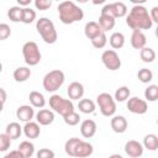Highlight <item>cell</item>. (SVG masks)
I'll return each mask as SVG.
<instances>
[{
	"label": "cell",
	"mask_w": 158,
	"mask_h": 158,
	"mask_svg": "<svg viewBox=\"0 0 158 158\" xmlns=\"http://www.w3.org/2000/svg\"><path fill=\"white\" fill-rule=\"evenodd\" d=\"M64 79H65V77H64V73L62 70L53 69V70L48 72L44 75L43 81H42L43 89L46 91H48V93H54V91H57L63 85Z\"/></svg>",
	"instance_id": "277c9868"
},
{
	"label": "cell",
	"mask_w": 158,
	"mask_h": 158,
	"mask_svg": "<svg viewBox=\"0 0 158 158\" xmlns=\"http://www.w3.org/2000/svg\"><path fill=\"white\" fill-rule=\"evenodd\" d=\"M63 120H64V122H65L67 125H69V126H75V125L79 123L80 116H79V114H77L75 111H73V112H70V114L63 116Z\"/></svg>",
	"instance_id": "8d00e7d4"
},
{
	"label": "cell",
	"mask_w": 158,
	"mask_h": 158,
	"mask_svg": "<svg viewBox=\"0 0 158 158\" xmlns=\"http://www.w3.org/2000/svg\"><path fill=\"white\" fill-rule=\"evenodd\" d=\"M127 6L122 2V1H117V2H111V4H105L101 9V14L105 15H110L114 19L117 17H123L127 15Z\"/></svg>",
	"instance_id": "ba28073f"
},
{
	"label": "cell",
	"mask_w": 158,
	"mask_h": 158,
	"mask_svg": "<svg viewBox=\"0 0 158 158\" xmlns=\"http://www.w3.org/2000/svg\"><path fill=\"white\" fill-rule=\"evenodd\" d=\"M80 142V138H77V137H72L69 138L65 144H64V151L65 153L69 156V157H74V149L77 147V144Z\"/></svg>",
	"instance_id": "d6a6232c"
},
{
	"label": "cell",
	"mask_w": 158,
	"mask_h": 158,
	"mask_svg": "<svg viewBox=\"0 0 158 158\" xmlns=\"http://www.w3.org/2000/svg\"><path fill=\"white\" fill-rule=\"evenodd\" d=\"M6 98H7V94H6V91L2 89V88H0V102H5L6 101Z\"/></svg>",
	"instance_id": "ee69618b"
},
{
	"label": "cell",
	"mask_w": 158,
	"mask_h": 158,
	"mask_svg": "<svg viewBox=\"0 0 158 158\" xmlns=\"http://www.w3.org/2000/svg\"><path fill=\"white\" fill-rule=\"evenodd\" d=\"M149 17H151L152 22H156V23H158V7H157V6L152 7V10H151V14H149Z\"/></svg>",
	"instance_id": "7bdbcfd3"
},
{
	"label": "cell",
	"mask_w": 158,
	"mask_h": 158,
	"mask_svg": "<svg viewBox=\"0 0 158 158\" xmlns=\"http://www.w3.org/2000/svg\"><path fill=\"white\" fill-rule=\"evenodd\" d=\"M16 116H17V118L20 120V121H22V122H30L32 118H33V116H35V110H33V107L32 106H30V105H21V106H19L17 107V110H16Z\"/></svg>",
	"instance_id": "4fadbf2b"
},
{
	"label": "cell",
	"mask_w": 158,
	"mask_h": 158,
	"mask_svg": "<svg viewBox=\"0 0 158 158\" xmlns=\"http://www.w3.org/2000/svg\"><path fill=\"white\" fill-rule=\"evenodd\" d=\"M107 43V37L105 35V32H101L99 36H96L94 40H91V44L94 48L96 49H100V48H104Z\"/></svg>",
	"instance_id": "d590c367"
},
{
	"label": "cell",
	"mask_w": 158,
	"mask_h": 158,
	"mask_svg": "<svg viewBox=\"0 0 158 158\" xmlns=\"http://www.w3.org/2000/svg\"><path fill=\"white\" fill-rule=\"evenodd\" d=\"M101 62L109 70H117L121 67V59L114 49H106L101 54Z\"/></svg>",
	"instance_id": "9c48e42d"
},
{
	"label": "cell",
	"mask_w": 158,
	"mask_h": 158,
	"mask_svg": "<svg viewBox=\"0 0 158 158\" xmlns=\"http://www.w3.org/2000/svg\"><path fill=\"white\" fill-rule=\"evenodd\" d=\"M11 35V28L7 23H0V41L7 40Z\"/></svg>",
	"instance_id": "f35d334b"
},
{
	"label": "cell",
	"mask_w": 158,
	"mask_h": 158,
	"mask_svg": "<svg viewBox=\"0 0 158 158\" xmlns=\"http://www.w3.org/2000/svg\"><path fill=\"white\" fill-rule=\"evenodd\" d=\"M49 106H51V109H53L54 112L59 114L60 116H65L74 111L73 101L69 99H64L57 94H53L49 98Z\"/></svg>",
	"instance_id": "5b68a950"
},
{
	"label": "cell",
	"mask_w": 158,
	"mask_h": 158,
	"mask_svg": "<svg viewBox=\"0 0 158 158\" xmlns=\"http://www.w3.org/2000/svg\"><path fill=\"white\" fill-rule=\"evenodd\" d=\"M22 56H23V59H25L26 64L30 65V67L37 65L41 62V58H42L40 48H38L37 43L33 42V41H28L22 46Z\"/></svg>",
	"instance_id": "8992f818"
},
{
	"label": "cell",
	"mask_w": 158,
	"mask_h": 158,
	"mask_svg": "<svg viewBox=\"0 0 158 158\" xmlns=\"http://www.w3.org/2000/svg\"><path fill=\"white\" fill-rule=\"evenodd\" d=\"M78 109L83 114H93L95 111V102L90 99H81L78 102Z\"/></svg>",
	"instance_id": "484cf974"
},
{
	"label": "cell",
	"mask_w": 158,
	"mask_h": 158,
	"mask_svg": "<svg viewBox=\"0 0 158 158\" xmlns=\"http://www.w3.org/2000/svg\"><path fill=\"white\" fill-rule=\"evenodd\" d=\"M17 2H19V6L21 7V6H27V5H30V4H31V0H17Z\"/></svg>",
	"instance_id": "f6af8a7d"
},
{
	"label": "cell",
	"mask_w": 158,
	"mask_h": 158,
	"mask_svg": "<svg viewBox=\"0 0 158 158\" xmlns=\"http://www.w3.org/2000/svg\"><path fill=\"white\" fill-rule=\"evenodd\" d=\"M11 139L6 133H0V152H5L10 148Z\"/></svg>",
	"instance_id": "74e56055"
},
{
	"label": "cell",
	"mask_w": 158,
	"mask_h": 158,
	"mask_svg": "<svg viewBox=\"0 0 158 158\" xmlns=\"http://www.w3.org/2000/svg\"><path fill=\"white\" fill-rule=\"evenodd\" d=\"M109 158H123L121 154H111Z\"/></svg>",
	"instance_id": "bcb514c9"
},
{
	"label": "cell",
	"mask_w": 158,
	"mask_h": 158,
	"mask_svg": "<svg viewBox=\"0 0 158 158\" xmlns=\"http://www.w3.org/2000/svg\"><path fill=\"white\" fill-rule=\"evenodd\" d=\"M126 23L132 31H142V30H149L153 25L148 10L143 5H135L127 17H126Z\"/></svg>",
	"instance_id": "6da1fadb"
},
{
	"label": "cell",
	"mask_w": 158,
	"mask_h": 158,
	"mask_svg": "<svg viewBox=\"0 0 158 158\" xmlns=\"http://www.w3.org/2000/svg\"><path fill=\"white\" fill-rule=\"evenodd\" d=\"M15 81L17 83H23L26 81L30 77H31V69L27 68V67H19L14 70V74H12Z\"/></svg>",
	"instance_id": "7402d4cb"
},
{
	"label": "cell",
	"mask_w": 158,
	"mask_h": 158,
	"mask_svg": "<svg viewBox=\"0 0 158 158\" xmlns=\"http://www.w3.org/2000/svg\"><path fill=\"white\" fill-rule=\"evenodd\" d=\"M36 30L46 43L48 44L56 43L58 35L52 20H49L48 17H40L36 22Z\"/></svg>",
	"instance_id": "3957f363"
},
{
	"label": "cell",
	"mask_w": 158,
	"mask_h": 158,
	"mask_svg": "<svg viewBox=\"0 0 158 158\" xmlns=\"http://www.w3.org/2000/svg\"><path fill=\"white\" fill-rule=\"evenodd\" d=\"M22 132L23 135L30 138V139H33V138H37L41 133V128H40V125L37 122H33V121H30V122H26L25 126L22 127Z\"/></svg>",
	"instance_id": "d6986e66"
},
{
	"label": "cell",
	"mask_w": 158,
	"mask_h": 158,
	"mask_svg": "<svg viewBox=\"0 0 158 158\" xmlns=\"http://www.w3.org/2000/svg\"><path fill=\"white\" fill-rule=\"evenodd\" d=\"M143 148L148 151H156L158 148V137L154 133H148L143 138Z\"/></svg>",
	"instance_id": "4316f807"
},
{
	"label": "cell",
	"mask_w": 158,
	"mask_h": 158,
	"mask_svg": "<svg viewBox=\"0 0 158 158\" xmlns=\"http://www.w3.org/2000/svg\"><path fill=\"white\" fill-rule=\"evenodd\" d=\"M139 57H141L142 62H144V63H152L156 59V52H154V49H152L149 47H144V48H142L139 51Z\"/></svg>",
	"instance_id": "f546056e"
},
{
	"label": "cell",
	"mask_w": 158,
	"mask_h": 158,
	"mask_svg": "<svg viewBox=\"0 0 158 158\" xmlns=\"http://www.w3.org/2000/svg\"><path fill=\"white\" fill-rule=\"evenodd\" d=\"M35 6L37 10L44 11L52 6V1L51 0H35Z\"/></svg>",
	"instance_id": "ab89813d"
},
{
	"label": "cell",
	"mask_w": 158,
	"mask_h": 158,
	"mask_svg": "<svg viewBox=\"0 0 158 158\" xmlns=\"http://www.w3.org/2000/svg\"><path fill=\"white\" fill-rule=\"evenodd\" d=\"M96 104L100 109V112L106 117L114 116V114L116 112V101L109 93L99 94L96 96Z\"/></svg>",
	"instance_id": "52a82bcc"
},
{
	"label": "cell",
	"mask_w": 158,
	"mask_h": 158,
	"mask_svg": "<svg viewBox=\"0 0 158 158\" xmlns=\"http://www.w3.org/2000/svg\"><path fill=\"white\" fill-rule=\"evenodd\" d=\"M137 78H138V80L142 81V83H149V81L153 79V73H152V70L148 69V68H142V69L138 70Z\"/></svg>",
	"instance_id": "e575fe53"
},
{
	"label": "cell",
	"mask_w": 158,
	"mask_h": 158,
	"mask_svg": "<svg viewBox=\"0 0 158 158\" xmlns=\"http://www.w3.org/2000/svg\"><path fill=\"white\" fill-rule=\"evenodd\" d=\"M1 72H2V64L0 63V73H1Z\"/></svg>",
	"instance_id": "c3c4849f"
},
{
	"label": "cell",
	"mask_w": 158,
	"mask_h": 158,
	"mask_svg": "<svg viewBox=\"0 0 158 158\" xmlns=\"http://www.w3.org/2000/svg\"><path fill=\"white\" fill-rule=\"evenodd\" d=\"M5 133L9 136V138L12 141V139H17L21 133H22V127L20 126V123L17 122H10L7 126H6V131Z\"/></svg>",
	"instance_id": "cb8c5ba5"
},
{
	"label": "cell",
	"mask_w": 158,
	"mask_h": 158,
	"mask_svg": "<svg viewBox=\"0 0 158 158\" xmlns=\"http://www.w3.org/2000/svg\"><path fill=\"white\" fill-rule=\"evenodd\" d=\"M2 109H4V104H2V102H0V112L2 111Z\"/></svg>",
	"instance_id": "7dc6e473"
},
{
	"label": "cell",
	"mask_w": 158,
	"mask_h": 158,
	"mask_svg": "<svg viewBox=\"0 0 158 158\" xmlns=\"http://www.w3.org/2000/svg\"><path fill=\"white\" fill-rule=\"evenodd\" d=\"M130 95H131V91H130V89H128L127 86H120V88L115 91V98H114V100H116V101H118V102H122V101L127 100V99L130 98Z\"/></svg>",
	"instance_id": "4dcf8cb0"
},
{
	"label": "cell",
	"mask_w": 158,
	"mask_h": 158,
	"mask_svg": "<svg viewBox=\"0 0 158 158\" xmlns=\"http://www.w3.org/2000/svg\"><path fill=\"white\" fill-rule=\"evenodd\" d=\"M28 100L32 105V107H38V109H42L44 105H46V99L43 96V94H41L40 91H31L30 95H28Z\"/></svg>",
	"instance_id": "44dd1931"
},
{
	"label": "cell",
	"mask_w": 158,
	"mask_h": 158,
	"mask_svg": "<svg viewBox=\"0 0 158 158\" xmlns=\"http://www.w3.org/2000/svg\"><path fill=\"white\" fill-rule=\"evenodd\" d=\"M36 120L38 125L48 126L54 121V112L48 109H42L36 114Z\"/></svg>",
	"instance_id": "9a60e30c"
},
{
	"label": "cell",
	"mask_w": 158,
	"mask_h": 158,
	"mask_svg": "<svg viewBox=\"0 0 158 158\" xmlns=\"http://www.w3.org/2000/svg\"><path fill=\"white\" fill-rule=\"evenodd\" d=\"M58 14H59V20L64 25H72L74 22H79L84 17L83 10L77 6L73 1H62L58 7Z\"/></svg>",
	"instance_id": "7a4b0ae2"
},
{
	"label": "cell",
	"mask_w": 158,
	"mask_h": 158,
	"mask_svg": "<svg viewBox=\"0 0 158 158\" xmlns=\"http://www.w3.org/2000/svg\"><path fill=\"white\" fill-rule=\"evenodd\" d=\"M101 32H104V31L100 28L99 23L95 22V21H89V22H86L85 26H84V33H85V36H86L90 41L94 40L96 36H99Z\"/></svg>",
	"instance_id": "ffe728a7"
},
{
	"label": "cell",
	"mask_w": 158,
	"mask_h": 158,
	"mask_svg": "<svg viewBox=\"0 0 158 158\" xmlns=\"http://www.w3.org/2000/svg\"><path fill=\"white\" fill-rule=\"evenodd\" d=\"M22 10H23V7L12 6L7 11V17L12 22H22Z\"/></svg>",
	"instance_id": "f1b7e54d"
},
{
	"label": "cell",
	"mask_w": 158,
	"mask_h": 158,
	"mask_svg": "<svg viewBox=\"0 0 158 158\" xmlns=\"http://www.w3.org/2000/svg\"><path fill=\"white\" fill-rule=\"evenodd\" d=\"M99 26L100 28L105 32V31H109V30H112L115 27V19L110 15H105V14H100V17H99Z\"/></svg>",
	"instance_id": "603a6c76"
},
{
	"label": "cell",
	"mask_w": 158,
	"mask_h": 158,
	"mask_svg": "<svg viewBox=\"0 0 158 158\" xmlns=\"http://www.w3.org/2000/svg\"><path fill=\"white\" fill-rule=\"evenodd\" d=\"M93 152H94L93 144L80 139V142L77 144V147L74 149V157H77V158H88L93 154Z\"/></svg>",
	"instance_id": "7c38bea8"
},
{
	"label": "cell",
	"mask_w": 158,
	"mask_h": 158,
	"mask_svg": "<svg viewBox=\"0 0 158 158\" xmlns=\"http://www.w3.org/2000/svg\"><path fill=\"white\" fill-rule=\"evenodd\" d=\"M67 93H68V96L70 100H79L84 95V86L79 81H73L69 84Z\"/></svg>",
	"instance_id": "5bb4252c"
},
{
	"label": "cell",
	"mask_w": 158,
	"mask_h": 158,
	"mask_svg": "<svg viewBox=\"0 0 158 158\" xmlns=\"http://www.w3.org/2000/svg\"><path fill=\"white\" fill-rule=\"evenodd\" d=\"M36 20V11L31 7H23L22 10V22L26 25L32 23Z\"/></svg>",
	"instance_id": "836d02e7"
},
{
	"label": "cell",
	"mask_w": 158,
	"mask_h": 158,
	"mask_svg": "<svg viewBox=\"0 0 158 158\" xmlns=\"http://www.w3.org/2000/svg\"><path fill=\"white\" fill-rule=\"evenodd\" d=\"M109 42H110V46L114 48V49H120L123 47L125 44V36L122 32H114L110 38H109Z\"/></svg>",
	"instance_id": "d4e9b609"
},
{
	"label": "cell",
	"mask_w": 158,
	"mask_h": 158,
	"mask_svg": "<svg viewBox=\"0 0 158 158\" xmlns=\"http://www.w3.org/2000/svg\"><path fill=\"white\" fill-rule=\"evenodd\" d=\"M144 98L147 101H156L158 99V86L154 84L148 85L144 90Z\"/></svg>",
	"instance_id": "1f68e13d"
},
{
	"label": "cell",
	"mask_w": 158,
	"mask_h": 158,
	"mask_svg": "<svg viewBox=\"0 0 158 158\" xmlns=\"http://www.w3.org/2000/svg\"><path fill=\"white\" fill-rule=\"evenodd\" d=\"M147 43V37L142 31H132L131 35V46L135 49H142L146 47Z\"/></svg>",
	"instance_id": "e0dca14e"
},
{
	"label": "cell",
	"mask_w": 158,
	"mask_h": 158,
	"mask_svg": "<svg viewBox=\"0 0 158 158\" xmlns=\"http://www.w3.org/2000/svg\"><path fill=\"white\" fill-rule=\"evenodd\" d=\"M127 109L128 111H131L132 114H137V115H143L147 112L148 110V105L147 101L143 99H139L137 96L130 98L127 101Z\"/></svg>",
	"instance_id": "30bf717a"
},
{
	"label": "cell",
	"mask_w": 158,
	"mask_h": 158,
	"mask_svg": "<svg viewBox=\"0 0 158 158\" xmlns=\"http://www.w3.org/2000/svg\"><path fill=\"white\" fill-rule=\"evenodd\" d=\"M110 125H111L112 131L116 132V133H123V132H126L127 126H128L127 120H126L123 116H121V115L114 116V117L111 118Z\"/></svg>",
	"instance_id": "ac0fdd59"
},
{
	"label": "cell",
	"mask_w": 158,
	"mask_h": 158,
	"mask_svg": "<svg viewBox=\"0 0 158 158\" xmlns=\"http://www.w3.org/2000/svg\"><path fill=\"white\" fill-rule=\"evenodd\" d=\"M143 146L138 142V141H135V139H131V141H127L126 144H125V152L126 154L130 157V158H138L143 154Z\"/></svg>",
	"instance_id": "8fae6325"
},
{
	"label": "cell",
	"mask_w": 158,
	"mask_h": 158,
	"mask_svg": "<svg viewBox=\"0 0 158 158\" xmlns=\"http://www.w3.org/2000/svg\"><path fill=\"white\" fill-rule=\"evenodd\" d=\"M96 128L98 127H96L95 121L88 118V120H84L81 122V125H80V133L85 138H91L96 133Z\"/></svg>",
	"instance_id": "2e32d148"
},
{
	"label": "cell",
	"mask_w": 158,
	"mask_h": 158,
	"mask_svg": "<svg viewBox=\"0 0 158 158\" xmlns=\"http://www.w3.org/2000/svg\"><path fill=\"white\" fill-rule=\"evenodd\" d=\"M4 158H25V157L17 149H15V151H10L9 153H6L4 156Z\"/></svg>",
	"instance_id": "b9f144b4"
},
{
	"label": "cell",
	"mask_w": 158,
	"mask_h": 158,
	"mask_svg": "<svg viewBox=\"0 0 158 158\" xmlns=\"http://www.w3.org/2000/svg\"><path fill=\"white\" fill-rule=\"evenodd\" d=\"M17 151H19L25 158H30V157H32L33 153H35V146H33V143L30 142V141H23V142L20 143Z\"/></svg>",
	"instance_id": "83f0119b"
},
{
	"label": "cell",
	"mask_w": 158,
	"mask_h": 158,
	"mask_svg": "<svg viewBox=\"0 0 158 158\" xmlns=\"http://www.w3.org/2000/svg\"><path fill=\"white\" fill-rule=\"evenodd\" d=\"M37 158H54V152L49 148H41L37 151Z\"/></svg>",
	"instance_id": "60d3db41"
}]
</instances>
